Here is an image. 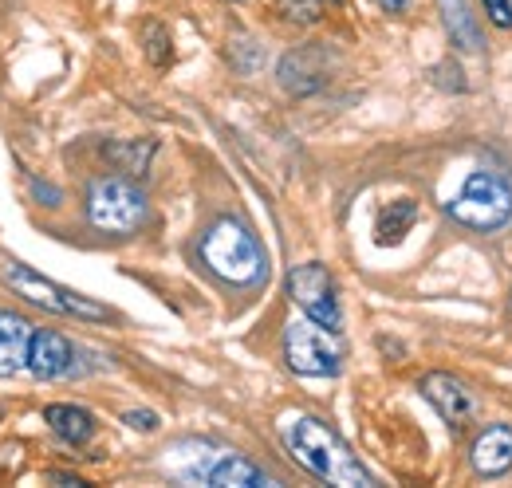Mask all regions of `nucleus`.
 <instances>
[{"instance_id": "39448f33", "label": "nucleus", "mask_w": 512, "mask_h": 488, "mask_svg": "<svg viewBox=\"0 0 512 488\" xmlns=\"http://www.w3.org/2000/svg\"><path fill=\"white\" fill-rule=\"evenodd\" d=\"M0 276H4V284H8L24 304L40 307V311L71 315V319H87V323H107V319H115L111 307L95 304V300H87V296H79V292L64 288V284H56V280L32 272V268L20 264V260H0Z\"/></svg>"}, {"instance_id": "6e6552de", "label": "nucleus", "mask_w": 512, "mask_h": 488, "mask_svg": "<svg viewBox=\"0 0 512 488\" xmlns=\"http://www.w3.org/2000/svg\"><path fill=\"white\" fill-rule=\"evenodd\" d=\"M331 48H323V44H304V48H292L280 67H276V79H280V87L288 91V95H296V99H304V95H316L327 87V79H331Z\"/></svg>"}, {"instance_id": "2eb2a0df", "label": "nucleus", "mask_w": 512, "mask_h": 488, "mask_svg": "<svg viewBox=\"0 0 512 488\" xmlns=\"http://www.w3.org/2000/svg\"><path fill=\"white\" fill-rule=\"evenodd\" d=\"M44 422L52 426V433L67 441V445H87L95 437V414L83 410V406H67V402H56L44 410Z\"/></svg>"}, {"instance_id": "423d86ee", "label": "nucleus", "mask_w": 512, "mask_h": 488, "mask_svg": "<svg viewBox=\"0 0 512 488\" xmlns=\"http://www.w3.org/2000/svg\"><path fill=\"white\" fill-rule=\"evenodd\" d=\"M284 359L304 378H335L343 370V343L339 331L316 319H296L284 327Z\"/></svg>"}, {"instance_id": "f8f14e48", "label": "nucleus", "mask_w": 512, "mask_h": 488, "mask_svg": "<svg viewBox=\"0 0 512 488\" xmlns=\"http://www.w3.org/2000/svg\"><path fill=\"white\" fill-rule=\"evenodd\" d=\"M32 335L36 327L16 315V311H0V378L16 374L28 366V351H32Z\"/></svg>"}, {"instance_id": "9b49d317", "label": "nucleus", "mask_w": 512, "mask_h": 488, "mask_svg": "<svg viewBox=\"0 0 512 488\" xmlns=\"http://www.w3.org/2000/svg\"><path fill=\"white\" fill-rule=\"evenodd\" d=\"M469 461L481 477H501L512 469V426H489L477 433Z\"/></svg>"}, {"instance_id": "9d476101", "label": "nucleus", "mask_w": 512, "mask_h": 488, "mask_svg": "<svg viewBox=\"0 0 512 488\" xmlns=\"http://www.w3.org/2000/svg\"><path fill=\"white\" fill-rule=\"evenodd\" d=\"M28 370H32L36 378H71V374H79L83 366H79V359H75V347H71L67 335L40 327V331L32 335Z\"/></svg>"}, {"instance_id": "412c9836", "label": "nucleus", "mask_w": 512, "mask_h": 488, "mask_svg": "<svg viewBox=\"0 0 512 488\" xmlns=\"http://www.w3.org/2000/svg\"><path fill=\"white\" fill-rule=\"evenodd\" d=\"M497 28H512V0H481Z\"/></svg>"}, {"instance_id": "20e7f679", "label": "nucleus", "mask_w": 512, "mask_h": 488, "mask_svg": "<svg viewBox=\"0 0 512 488\" xmlns=\"http://www.w3.org/2000/svg\"><path fill=\"white\" fill-rule=\"evenodd\" d=\"M146 193L123 174H107L87 185V221L103 237H130L146 225Z\"/></svg>"}, {"instance_id": "1a4fd4ad", "label": "nucleus", "mask_w": 512, "mask_h": 488, "mask_svg": "<svg viewBox=\"0 0 512 488\" xmlns=\"http://www.w3.org/2000/svg\"><path fill=\"white\" fill-rule=\"evenodd\" d=\"M418 390L426 394V402L446 418L449 426H469V422L477 418V394H473L461 378L446 374V370L426 374V378L418 382Z\"/></svg>"}, {"instance_id": "4468645a", "label": "nucleus", "mask_w": 512, "mask_h": 488, "mask_svg": "<svg viewBox=\"0 0 512 488\" xmlns=\"http://www.w3.org/2000/svg\"><path fill=\"white\" fill-rule=\"evenodd\" d=\"M438 8H442V24H446L449 40L461 52H485V32L473 20V12H469L465 0H438Z\"/></svg>"}, {"instance_id": "6ab92c4d", "label": "nucleus", "mask_w": 512, "mask_h": 488, "mask_svg": "<svg viewBox=\"0 0 512 488\" xmlns=\"http://www.w3.org/2000/svg\"><path fill=\"white\" fill-rule=\"evenodd\" d=\"M276 8L292 24H320L323 20V0H276Z\"/></svg>"}, {"instance_id": "aec40b11", "label": "nucleus", "mask_w": 512, "mask_h": 488, "mask_svg": "<svg viewBox=\"0 0 512 488\" xmlns=\"http://www.w3.org/2000/svg\"><path fill=\"white\" fill-rule=\"evenodd\" d=\"M461 75H465V71H461L453 60H446V63H438V67H434V83H438L442 91H465V79H461Z\"/></svg>"}, {"instance_id": "dca6fc26", "label": "nucleus", "mask_w": 512, "mask_h": 488, "mask_svg": "<svg viewBox=\"0 0 512 488\" xmlns=\"http://www.w3.org/2000/svg\"><path fill=\"white\" fill-rule=\"evenodd\" d=\"M414 221H418V205L410 201V197H398V201H390L383 213H379V225H375V241L390 248V244H398L410 229H414Z\"/></svg>"}, {"instance_id": "b1692460", "label": "nucleus", "mask_w": 512, "mask_h": 488, "mask_svg": "<svg viewBox=\"0 0 512 488\" xmlns=\"http://www.w3.org/2000/svg\"><path fill=\"white\" fill-rule=\"evenodd\" d=\"M383 12H390V16H402L406 8H410V0H375Z\"/></svg>"}, {"instance_id": "7ed1b4c3", "label": "nucleus", "mask_w": 512, "mask_h": 488, "mask_svg": "<svg viewBox=\"0 0 512 488\" xmlns=\"http://www.w3.org/2000/svg\"><path fill=\"white\" fill-rule=\"evenodd\" d=\"M446 213L461 229L497 233L512 221V182L493 170H477L446 201Z\"/></svg>"}, {"instance_id": "393cba45", "label": "nucleus", "mask_w": 512, "mask_h": 488, "mask_svg": "<svg viewBox=\"0 0 512 488\" xmlns=\"http://www.w3.org/2000/svg\"><path fill=\"white\" fill-rule=\"evenodd\" d=\"M48 481H56V485H67V488H83L87 481H79V477H71V473H48Z\"/></svg>"}, {"instance_id": "f3484780", "label": "nucleus", "mask_w": 512, "mask_h": 488, "mask_svg": "<svg viewBox=\"0 0 512 488\" xmlns=\"http://www.w3.org/2000/svg\"><path fill=\"white\" fill-rule=\"evenodd\" d=\"M150 154H154V142H111V146H107V158H111L127 178H142V174H146Z\"/></svg>"}, {"instance_id": "ddd939ff", "label": "nucleus", "mask_w": 512, "mask_h": 488, "mask_svg": "<svg viewBox=\"0 0 512 488\" xmlns=\"http://www.w3.org/2000/svg\"><path fill=\"white\" fill-rule=\"evenodd\" d=\"M205 485L213 488H264L272 485V477L253 465L249 457H237V453H221L217 461H213V469H209V481Z\"/></svg>"}, {"instance_id": "a211bd4d", "label": "nucleus", "mask_w": 512, "mask_h": 488, "mask_svg": "<svg viewBox=\"0 0 512 488\" xmlns=\"http://www.w3.org/2000/svg\"><path fill=\"white\" fill-rule=\"evenodd\" d=\"M142 48H146V60L154 63V67H166V63L174 60L170 28H166V24H158V20H150V24L142 28Z\"/></svg>"}, {"instance_id": "5701e85b", "label": "nucleus", "mask_w": 512, "mask_h": 488, "mask_svg": "<svg viewBox=\"0 0 512 488\" xmlns=\"http://www.w3.org/2000/svg\"><path fill=\"white\" fill-rule=\"evenodd\" d=\"M32 193L40 197V205H60V189L56 185H44L40 178H32Z\"/></svg>"}, {"instance_id": "f257e3e1", "label": "nucleus", "mask_w": 512, "mask_h": 488, "mask_svg": "<svg viewBox=\"0 0 512 488\" xmlns=\"http://www.w3.org/2000/svg\"><path fill=\"white\" fill-rule=\"evenodd\" d=\"M280 437L288 445V453L327 485H343V488H367L375 485V477L359 465V457L347 449V441L327 426L316 414H292L284 418Z\"/></svg>"}, {"instance_id": "f03ea898", "label": "nucleus", "mask_w": 512, "mask_h": 488, "mask_svg": "<svg viewBox=\"0 0 512 488\" xmlns=\"http://www.w3.org/2000/svg\"><path fill=\"white\" fill-rule=\"evenodd\" d=\"M201 264L217 280H225L233 288H256L268 276L264 248H260L253 229L245 221H237V217H221V221H213L205 229V237H201Z\"/></svg>"}, {"instance_id": "4be33fe9", "label": "nucleus", "mask_w": 512, "mask_h": 488, "mask_svg": "<svg viewBox=\"0 0 512 488\" xmlns=\"http://www.w3.org/2000/svg\"><path fill=\"white\" fill-rule=\"evenodd\" d=\"M123 422H127L130 429H142V433H154V429L162 426L154 410H130V414H127V418H123Z\"/></svg>"}, {"instance_id": "0eeeda50", "label": "nucleus", "mask_w": 512, "mask_h": 488, "mask_svg": "<svg viewBox=\"0 0 512 488\" xmlns=\"http://www.w3.org/2000/svg\"><path fill=\"white\" fill-rule=\"evenodd\" d=\"M288 296L308 319H316L323 327L339 331L343 327V311H339V296H335V280L323 264H296L288 272Z\"/></svg>"}]
</instances>
